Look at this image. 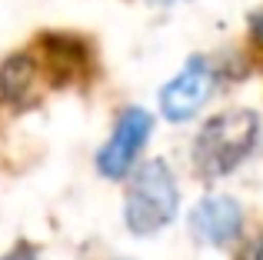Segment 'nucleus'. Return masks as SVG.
<instances>
[{
	"label": "nucleus",
	"instance_id": "3",
	"mask_svg": "<svg viewBox=\"0 0 263 260\" xmlns=\"http://www.w3.org/2000/svg\"><path fill=\"white\" fill-rule=\"evenodd\" d=\"M150 130H154V117H150L147 110H140V107H130V110L117 120L107 147H100V154H97L100 174L110 177V180L127 177L130 167H134V160H137V154H140V147H143V140L150 137Z\"/></svg>",
	"mask_w": 263,
	"mask_h": 260
},
{
	"label": "nucleus",
	"instance_id": "4",
	"mask_svg": "<svg viewBox=\"0 0 263 260\" xmlns=\"http://www.w3.org/2000/svg\"><path fill=\"white\" fill-rule=\"evenodd\" d=\"M213 94V67L203 57H190L186 67L160 90V110L167 120H190Z\"/></svg>",
	"mask_w": 263,
	"mask_h": 260
},
{
	"label": "nucleus",
	"instance_id": "9",
	"mask_svg": "<svg viewBox=\"0 0 263 260\" xmlns=\"http://www.w3.org/2000/svg\"><path fill=\"white\" fill-rule=\"evenodd\" d=\"M253 260H263V244H257V250H253Z\"/></svg>",
	"mask_w": 263,
	"mask_h": 260
},
{
	"label": "nucleus",
	"instance_id": "1",
	"mask_svg": "<svg viewBox=\"0 0 263 260\" xmlns=\"http://www.w3.org/2000/svg\"><path fill=\"white\" fill-rule=\"evenodd\" d=\"M177 180L163 160H147L130 174L127 183V203H123V220L130 234L150 237L163 230L177 214Z\"/></svg>",
	"mask_w": 263,
	"mask_h": 260
},
{
	"label": "nucleus",
	"instance_id": "6",
	"mask_svg": "<svg viewBox=\"0 0 263 260\" xmlns=\"http://www.w3.org/2000/svg\"><path fill=\"white\" fill-rule=\"evenodd\" d=\"M0 90L13 104H27L33 90V64L27 57H10L0 70Z\"/></svg>",
	"mask_w": 263,
	"mask_h": 260
},
{
	"label": "nucleus",
	"instance_id": "10",
	"mask_svg": "<svg viewBox=\"0 0 263 260\" xmlns=\"http://www.w3.org/2000/svg\"><path fill=\"white\" fill-rule=\"evenodd\" d=\"M157 4H174V0H157Z\"/></svg>",
	"mask_w": 263,
	"mask_h": 260
},
{
	"label": "nucleus",
	"instance_id": "8",
	"mask_svg": "<svg viewBox=\"0 0 263 260\" xmlns=\"http://www.w3.org/2000/svg\"><path fill=\"white\" fill-rule=\"evenodd\" d=\"M253 37L263 40V13H260V17H253Z\"/></svg>",
	"mask_w": 263,
	"mask_h": 260
},
{
	"label": "nucleus",
	"instance_id": "2",
	"mask_svg": "<svg viewBox=\"0 0 263 260\" xmlns=\"http://www.w3.org/2000/svg\"><path fill=\"white\" fill-rule=\"evenodd\" d=\"M260 134V120L253 110H230L206 120V127L197 134L193 160H197L203 177H223L237 163L250 157L253 143Z\"/></svg>",
	"mask_w": 263,
	"mask_h": 260
},
{
	"label": "nucleus",
	"instance_id": "7",
	"mask_svg": "<svg viewBox=\"0 0 263 260\" xmlns=\"http://www.w3.org/2000/svg\"><path fill=\"white\" fill-rule=\"evenodd\" d=\"M0 260H37V257H33V250L24 244V247H13L10 254H7V257H0Z\"/></svg>",
	"mask_w": 263,
	"mask_h": 260
},
{
	"label": "nucleus",
	"instance_id": "5",
	"mask_svg": "<svg viewBox=\"0 0 263 260\" xmlns=\"http://www.w3.org/2000/svg\"><path fill=\"white\" fill-rule=\"evenodd\" d=\"M240 224H243L240 203L233 200V197H223V194L203 197V200L190 210L193 237H197L200 244H210V247H223V244L237 240Z\"/></svg>",
	"mask_w": 263,
	"mask_h": 260
}]
</instances>
